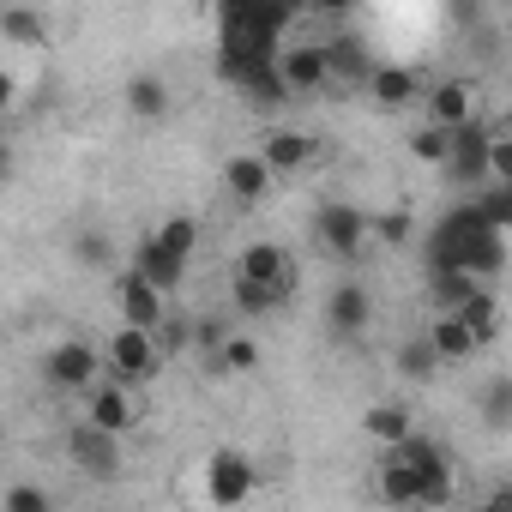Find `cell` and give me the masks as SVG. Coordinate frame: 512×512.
Wrapping results in <instances>:
<instances>
[{
	"label": "cell",
	"mask_w": 512,
	"mask_h": 512,
	"mask_svg": "<svg viewBox=\"0 0 512 512\" xmlns=\"http://www.w3.org/2000/svg\"><path fill=\"white\" fill-rule=\"evenodd\" d=\"M260 157H266L278 175H296V169H308V163L320 157V139L302 133V127H272L266 145H260Z\"/></svg>",
	"instance_id": "2e32d148"
},
{
	"label": "cell",
	"mask_w": 512,
	"mask_h": 512,
	"mask_svg": "<svg viewBox=\"0 0 512 512\" xmlns=\"http://www.w3.org/2000/svg\"><path fill=\"white\" fill-rule=\"evenodd\" d=\"M368 320H374V302H368L362 284H338V290L326 296V326H332L344 344H356V338L368 332Z\"/></svg>",
	"instance_id": "9a60e30c"
},
{
	"label": "cell",
	"mask_w": 512,
	"mask_h": 512,
	"mask_svg": "<svg viewBox=\"0 0 512 512\" xmlns=\"http://www.w3.org/2000/svg\"><path fill=\"white\" fill-rule=\"evenodd\" d=\"M422 332L434 338V350H440V362H452V368H458V362H470V356L482 350V344H476V332H470V326H464L458 314H434V320H428Z\"/></svg>",
	"instance_id": "44dd1931"
},
{
	"label": "cell",
	"mask_w": 512,
	"mask_h": 512,
	"mask_svg": "<svg viewBox=\"0 0 512 512\" xmlns=\"http://www.w3.org/2000/svg\"><path fill=\"white\" fill-rule=\"evenodd\" d=\"M229 338H235V326H229L223 314H199V320L187 326V344H193V350H199L205 362H211V356H217V350H223Z\"/></svg>",
	"instance_id": "f1b7e54d"
},
{
	"label": "cell",
	"mask_w": 512,
	"mask_h": 512,
	"mask_svg": "<svg viewBox=\"0 0 512 512\" xmlns=\"http://www.w3.org/2000/svg\"><path fill=\"white\" fill-rule=\"evenodd\" d=\"M133 272L145 278V284H157L163 296L169 290H181V278H187V260H175V253L157 241V235H145L139 247H133Z\"/></svg>",
	"instance_id": "e0dca14e"
},
{
	"label": "cell",
	"mask_w": 512,
	"mask_h": 512,
	"mask_svg": "<svg viewBox=\"0 0 512 512\" xmlns=\"http://www.w3.org/2000/svg\"><path fill=\"white\" fill-rule=\"evenodd\" d=\"M458 320L476 332V344H494V338H500V296H494V290H476V296L458 308Z\"/></svg>",
	"instance_id": "484cf974"
},
{
	"label": "cell",
	"mask_w": 512,
	"mask_h": 512,
	"mask_svg": "<svg viewBox=\"0 0 512 512\" xmlns=\"http://www.w3.org/2000/svg\"><path fill=\"white\" fill-rule=\"evenodd\" d=\"M278 79L290 85V97H314L332 85V61H326V43H284L278 49Z\"/></svg>",
	"instance_id": "ba28073f"
},
{
	"label": "cell",
	"mask_w": 512,
	"mask_h": 512,
	"mask_svg": "<svg viewBox=\"0 0 512 512\" xmlns=\"http://www.w3.org/2000/svg\"><path fill=\"white\" fill-rule=\"evenodd\" d=\"M470 512H482V506H470Z\"/></svg>",
	"instance_id": "f35d334b"
},
{
	"label": "cell",
	"mask_w": 512,
	"mask_h": 512,
	"mask_svg": "<svg viewBox=\"0 0 512 512\" xmlns=\"http://www.w3.org/2000/svg\"><path fill=\"white\" fill-rule=\"evenodd\" d=\"M67 458H73L85 476L109 482V476L121 470V440H115V434H103L97 422H73V428H67Z\"/></svg>",
	"instance_id": "8fae6325"
},
{
	"label": "cell",
	"mask_w": 512,
	"mask_h": 512,
	"mask_svg": "<svg viewBox=\"0 0 512 512\" xmlns=\"http://www.w3.org/2000/svg\"><path fill=\"white\" fill-rule=\"evenodd\" d=\"M476 506H482V512H512V482H494Z\"/></svg>",
	"instance_id": "8d00e7d4"
},
{
	"label": "cell",
	"mask_w": 512,
	"mask_h": 512,
	"mask_svg": "<svg viewBox=\"0 0 512 512\" xmlns=\"http://www.w3.org/2000/svg\"><path fill=\"white\" fill-rule=\"evenodd\" d=\"M416 235V217L410 211H386V217H374V241H386V247H404Z\"/></svg>",
	"instance_id": "836d02e7"
},
{
	"label": "cell",
	"mask_w": 512,
	"mask_h": 512,
	"mask_svg": "<svg viewBox=\"0 0 512 512\" xmlns=\"http://www.w3.org/2000/svg\"><path fill=\"white\" fill-rule=\"evenodd\" d=\"M103 362H109V380H121V386H151L157 374H163V344L151 338V332H133V326H115L109 338H103Z\"/></svg>",
	"instance_id": "6da1fadb"
},
{
	"label": "cell",
	"mask_w": 512,
	"mask_h": 512,
	"mask_svg": "<svg viewBox=\"0 0 512 512\" xmlns=\"http://www.w3.org/2000/svg\"><path fill=\"white\" fill-rule=\"evenodd\" d=\"M404 145H410V157H416V163H434V169L446 175V157H452V133H440V127H428V121H422V127H416Z\"/></svg>",
	"instance_id": "83f0119b"
},
{
	"label": "cell",
	"mask_w": 512,
	"mask_h": 512,
	"mask_svg": "<svg viewBox=\"0 0 512 512\" xmlns=\"http://www.w3.org/2000/svg\"><path fill=\"white\" fill-rule=\"evenodd\" d=\"M368 91H374V103H380V109H410V103H422V97H428V85H422V73H416V67H374Z\"/></svg>",
	"instance_id": "d6986e66"
},
{
	"label": "cell",
	"mask_w": 512,
	"mask_h": 512,
	"mask_svg": "<svg viewBox=\"0 0 512 512\" xmlns=\"http://www.w3.org/2000/svg\"><path fill=\"white\" fill-rule=\"evenodd\" d=\"M169 79H157V73H133L127 79V115H139V121H163L169 115Z\"/></svg>",
	"instance_id": "603a6c76"
},
{
	"label": "cell",
	"mask_w": 512,
	"mask_h": 512,
	"mask_svg": "<svg viewBox=\"0 0 512 512\" xmlns=\"http://www.w3.org/2000/svg\"><path fill=\"white\" fill-rule=\"evenodd\" d=\"M7 512H55V500H49V488H37V482H13V488H7Z\"/></svg>",
	"instance_id": "e575fe53"
},
{
	"label": "cell",
	"mask_w": 512,
	"mask_h": 512,
	"mask_svg": "<svg viewBox=\"0 0 512 512\" xmlns=\"http://www.w3.org/2000/svg\"><path fill=\"white\" fill-rule=\"evenodd\" d=\"M79 260H97V266H103V260H109V241H103V235H85V241H79Z\"/></svg>",
	"instance_id": "74e56055"
},
{
	"label": "cell",
	"mask_w": 512,
	"mask_h": 512,
	"mask_svg": "<svg viewBox=\"0 0 512 512\" xmlns=\"http://www.w3.org/2000/svg\"><path fill=\"white\" fill-rule=\"evenodd\" d=\"M253 368H260V344H253V338H229L217 356H211V374H253Z\"/></svg>",
	"instance_id": "f546056e"
},
{
	"label": "cell",
	"mask_w": 512,
	"mask_h": 512,
	"mask_svg": "<svg viewBox=\"0 0 512 512\" xmlns=\"http://www.w3.org/2000/svg\"><path fill=\"white\" fill-rule=\"evenodd\" d=\"M488 145H494V133L476 121V127H464V133H452V157H446V181L452 187H482L488 181Z\"/></svg>",
	"instance_id": "5bb4252c"
},
{
	"label": "cell",
	"mask_w": 512,
	"mask_h": 512,
	"mask_svg": "<svg viewBox=\"0 0 512 512\" xmlns=\"http://www.w3.org/2000/svg\"><path fill=\"white\" fill-rule=\"evenodd\" d=\"M290 302V290H272V284H229V308L241 314V320H266V314H278Z\"/></svg>",
	"instance_id": "d4e9b609"
},
{
	"label": "cell",
	"mask_w": 512,
	"mask_h": 512,
	"mask_svg": "<svg viewBox=\"0 0 512 512\" xmlns=\"http://www.w3.org/2000/svg\"><path fill=\"white\" fill-rule=\"evenodd\" d=\"M392 362H398V374H404V380H434V374L446 368L428 332H410V338H398V350H392Z\"/></svg>",
	"instance_id": "cb8c5ba5"
},
{
	"label": "cell",
	"mask_w": 512,
	"mask_h": 512,
	"mask_svg": "<svg viewBox=\"0 0 512 512\" xmlns=\"http://www.w3.org/2000/svg\"><path fill=\"white\" fill-rule=\"evenodd\" d=\"M43 380L55 386V392H97L103 380H109V362H103V350L97 344H85V338H61L49 356H43Z\"/></svg>",
	"instance_id": "7a4b0ae2"
},
{
	"label": "cell",
	"mask_w": 512,
	"mask_h": 512,
	"mask_svg": "<svg viewBox=\"0 0 512 512\" xmlns=\"http://www.w3.org/2000/svg\"><path fill=\"white\" fill-rule=\"evenodd\" d=\"M374 494H380L392 512H422V470H416L404 452H380V464H374Z\"/></svg>",
	"instance_id": "4fadbf2b"
},
{
	"label": "cell",
	"mask_w": 512,
	"mask_h": 512,
	"mask_svg": "<svg viewBox=\"0 0 512 512\" xmlns=\"http://www.w3.org/2000/svg\"><path fill=\"white\" fill-rule=\"evenodd\" d=\"M235 278H241V284L296 290V260H290V247H278V241H247L241 260H235Z\"/></svg>",
	"instance_id": "7c38bea8"
},
{
	"label": "cell",
	"mask_w": 512,
	"mask_h": 512,
	"mask_svg": "<svg viewBox=\"0 0 512 512\" xmlns=\"http://www.w3.org/2000/svg\"><path fill=\"white\" fill-rule=\"evenodd\" d=\"M235 91H241L253 109H278V103H290V85L278 79V61H260V67H247V73L235 79Z\"/></svg>",
	"instance_id": "7402d4cb"
},
{
	"label": "cell",
	"mask_w": 512,
	"mask_h": 512,
	"mask_svg": "<svg viewBox=\"0 0 512 512\" xmlns=\"http://www.w3.org/2000/svg\"><path fill=\"white\" fill-rule=\"evenodd\" d=\"M115 308H121V326H133V332L163 338V326H169V296L157 284H145L139 272H121L115 278Z\"/></svg>",
	"instance_id": "52a82bcc"
},
{
	"label": "cell",
	"mask_w": 512,
	"mask_h": 512,
	"mask_svg": "<svg viewBox=\"0 0 512 512\" xmlns=\"http://www.w3.org/2000/svg\"><path fill=\"white\" fill-rule=\"evenodd\" d=\"M488 187H512V133H494L488 145Z\"/></svg>",
	"instance_id": "d590c367"
},
{
	"label": "cell",
	"mask_w": 512,
	"mask_h": 512,
	"mask_svg": "<svg viewBox=\"0 0 512 512\" xmlns=\"http://www.w3.org/2000/svg\"><path fill=\"white\" fill-rule=\"evenodd\" d=\"M326 61H332V85H368V79H374V67H380L356 31L332 37V43H326Z\"/></svg>",
	"instance_id": "ac0fdd59"
},
{
	"label": "cell",
	"mask_w": 512,
	"mask_h": 512,
	"mask_svg": "<svg viewBox=\"0 0 512 512\" xmlns=\"http://www.w3.org/2000/svg\"><path fill=\"white\" fill-rule=\"evenodd\" d=\"M151 235H157V241H163V247L175 253V260H193V241H199V223H193V217H169V223H163V229H151Z\"/></svg>",
	"instance_id": "1f68e13d"
},
{
	"label": "cell",
	"mask_w": 512,
	"mask_h": 512,
	"mask_svg": "<svg viewBox=\"0 0 512 512\" xmlns=\"http://www.w3.org/2000/svg\"><path fill=\"white\" fill-rule=\"evenodd\" d=\"M85 422H97L103 434H133L139 428V392L121 386V380H103L97 392H85Z\"/></svg>",
	"instance_id": "30bf717a"
},
{
	"label": "cell",
	"mask_w": 512,
	"mask_h": 512,
	"mask_svg": "<svg viewBox=\"0 0 512 512\" xmlns=\"http://www.w3.org/2000/svg\"><path fill=\"white\" fill-rule=\"evenodd\" d=\"M253 494H260V464H253L247 452L223 446V452H211V458H205V500H211L217 512L247 506Z\"/></svg>",
	"instance_id": "3957f363"
},
{
	"label": "cell",
	"mask_w": 512,
	"mask_h": 512,
	"mask_svg": "<svg viewBox=\"0 0 512 512\" xmlns=\"http://www.w3.org/2000/svg\"><path fill=\"white\" fill-rule=\"evenodd\" d=\"M476 109H482V91L470 79H434L428 97H422V121L440 127V133H464L476 127Z\"/></svg>",
	"instance_id": "8992f818"
},
{
	"label": "cell",
	"mask_w": 512,
	"mask_h": 512,
	"mask_svg": "<svg viewBox=\"0 0 512 512\" xmlns=\"http://www.w3.org/2000/svg\"><path fill=\"white\" fill-rule=\"evenodd\" d=\"M476 416H482V428H512V374H500L476 392Z\"/></svg>",
	"instance_id": "4316f807"
},
{
	"label": "cell",
	"mask_w": 512,
	"mask_h": 512,
	"mask_svg": "<svg viewBox=\"0 0 512 512\" xmlns=\"http://www.w3.org/2000/svg\"><path fill=\"white\" fill-rule=\"evenodd\" d=\"M314 241L332 253V260H362V247L374 241V217H362L356 205L326 199V205L314 211Z\"/></svg>",
	"instance_id": "5b68a950"
},
{
	"label": "cell",
	"mask_w": 512,
	"mask_h": 512,
	"mask_svg": "<svg viewBox=\"0 0 512 512\" xmlns=\"http://www.w3.org/2000/svg\"><path fill=\"white\" fill-rule=\"evenodd\" d=\"M362 434H374V440H380V452H398V446L416 434V416H410V404H398V398H392V404H374V410L362 416Z\"/></svg>",
	"instance_id": "ffe728a7"
},
{
	"label": "cell",
	"mask_w": 512,
	"mask_h": 512,
	"mask_svg": "<svg viewBox=\"0 0 512 512\" xmlns=\"http://www.w3.org/2000/svg\"><path fill=\"white\" fill-rule=\"evenodd\" d=\"M0 37H7V43H49V19H37L25 7H7V13H0Z\"/></svg>",
	"instance_id": "4dcf8cb0"
},
{
	"label": "cell",
	"mask_w": 512,
	"mask_h": 512,
	"mask_svg": "<svg viewBox=\"0 0 512 512\" xmlns=\"http://www.w3.org/2000/svg\"><path fill=\"white\" fill-rule=\"evenodd\" d=\"M476 211H482V223H488V229H500V235H506V229H512V187H488Z\"/></svg>",
	"instance_id": "d6a6232c"
},
{
	"label": "cell",
	"mask_w": 512,
	"mask_h": 512,
	"mask_svg": "<svg viewBox=\"0 0 512 512\" xmlns=\"http://www.w3.org/2000/svg\"><path fill=\"white\" fill-rule=\"evenodd\" d=\"M272 187H278V169L260 157V151H235L229 163H223V193L235 199V205H266L272 199Z\"/></svg>",
	"instance_id": "9c48e42d"
},
{
	"label": "cell",
	"mask_w": 512,
	"mask_h": 512,
	"mask_svg": "<svg viewBox=\"0 0 512 512\" xmlns=\"http://www.w3.org/2000/svg\"><path fill=\"white\" fill-rule=\"evenodd\" d=\"M398 452H404V458L422 470V512H440V506H452V494H458V464H452V452H446L434 434H410Z\"/></svg>",
	"instance_id": "277c9868"
}]
</instances>
